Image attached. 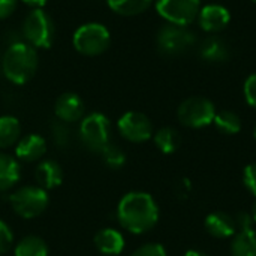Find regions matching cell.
I'll list each match as a JSON object with an SVG mask.
<instances>
[{
    "mask_svg": "<svg viewBox=\"0 0 256 256\" xmlns=\"http://www.w3.org/2000/svg\"><path fill=\"white\" fill-rule=\"evenodd\" d=\"M48 246L46 243L36 236L24 237L14 250L15 256H48Z\"/></svg>",
    "mask_w": 256,
    "mask_h": 256,
    "instance_id": "obj_24",
    "label": "cell"
},
{
    "mask_svg": "<svg viewBox=\"0 0 256 256\" xmlns=\"http://www.w3.org/2000/svg\"><path fill=\"white\" fill-rule=\"evenodd\" d=\"M216 129L225 135H236L242 130V118L237 112L230 110H222L216 112L213 120Z\"/></svg>",
    "mask_w": 256,
    "mask_h": 256,
    "instance_id": "obj_22",
    "label": "cell"
},
{
    "mask_svg": "<svg viewBox=\"0 0 256 256\" xmlns=\"http://www.w3.org/2000/svg\"><path fill=\"white\" fill-rule=\"evenodd\" d=\"M117 219L126 231L144 234L153 230L159 220L158 202L147 192H129L118 202Z\"/></svg>",
    "mask_w": 256,
    "mask_h": 256,
    "instance_id": "obj_1",
    "label": "cell"
},
{
    "mask_svg": "<svg viewBox=\"0 0 256 256\" xmlns=\"http://www.w3.org/2000/svg\"><path fill=\"white\" fill-rule=\"evenodd\" d=\"M252 2H254V3H256V0H252Z\"/></svg>",
    "mask_w": 256,
    "mask_h": 256,
    "instance_id": "obj_37",
    "label": "cell"
},
{
    "mask_svg": "<svg viewBox=\"0 0 256 256\" xmlns=\"http://www.w3.org/2000/svg\"><path fill=\"white\" fill-rule=\"evenodd\" d=\"M183 256H208L207 254H204V252H201V250H195V249H192V250H188L186 254Z\"/></svg>",
    "mask_w": 256,
    "mask_h": 256,
    "instance_id": "obj_34",
    "label": "cell"
},
{
    "mask_svg": "<svg viewBox=\"0 0 256 256\" xmlns=\"http://www.w3.org/2000/svg\"><path fill=\"white\" fill-rule=\"evenodd\" d=\"M231 21L230 10L222 4H207L201 8L198 14L200 27L207 33H219L222 32Z\"/></svg>",
    "mask_w": 256,
    "mask_h": 256,
    "instance_id": "obj_11",
    "label": "cell"
},
{
    "mask_svg": "<svg viewBox=\"0 0 256 256\" xmlns=\"http://www.w3.org/2000/svg\"><path fill=\"white\" fill-rule=\"evenodd\" d=\"M231 255L256 256V231L254 228L246 231H238L234 236L231 244Z\"/></svg>",
    "mask_w": 256,
    "mask_h": 256,
    "instance_id": "obj_19",
    "label": "cell"
},
{
    "mask_svg": "<svg viewBox=\"0 0 256 256\" xmlns=\"http://www.w3.org/2000/svg\"><path fill=\"white\" fill-rule=\"evenodd\" d=\"M158 50L166 57H176L189 51L195 45V33L188 26L166 24L156 38Z\"/></svg>",
    "mask_w": 256,
    "mask_h": 256,
    "instance_id": "obj_7",
    "label": "cell"
},
{
    "mask_svg": "<svg viewBox=\"0 0 256 256\" xmlns=\"http://www.w3.org/2000/svg\"><path fill=\"white\" fill-rule=\"evenodd\" d=\"M45 152H46V141L36 134H30L21 138L15 148L16 158L24 162L39 160L45 154Z\"/></svg>",
    "mask_w": 256,
    "mask_h": 256,
    "instance_id": "obj_14",
    "label": "cell"
},
{
    "mask_svg": "<svg viewBox=\"0 0 256 256\" xmlns=\"http://www.w3.org/2000/svg\"><path fill=\"white\" fill-rule=\"evenodd\" d=\"M243 92H244L246 102L256 110V72L248 76V80L244 81Z\"/></svg>",
    "mask_w": 256,
    "mask_h": 256,
    "instance_id": "obj_30",
    "label": "cell"
},
{
    "mask_svg": "<svg viewBox=\"0 0 256 256\" xmlns=\"http://www.w3.org/2000/svg\"><path fill=\"white\" fill-rule=\"evenodd\" d=\"M156 10L170 24L189 26L198 18L201 0H158Z\"/></svg>",
    "mask_w": 256,
    "mask_h": 256,
    "instance_id": "obj_9",
    "label": "cell"
},
{
    "mask_svg": "<svg viewBox=\"0 0 256 256\" xmlns=\"http://www.w3.org/2000/svg\"><path fill=\"white\" fill-rule=\"evenodd\" d=\"M94 246L100 254L106 256L120 255L124 249V237L114 228L100 230L94 237Z\"/></svg>",
    "mask_w": 256,
    "mask_h": 256,
    "instance_id": "obj_16",
    "label": "cell"
},
{
    "mask_svg": "<svg viewBox=\"0 0 256 256\" xmlns=\"http://www.w3.org/2000/svg\"><path fill=\"white\" fill-rule=\"evenodd\" d=\"M243 184L249 194L256 198V162L249 164L243 171Z\"/></svg>",
    "mask_w": 256,
    "mask_h": 256,
    "instance_id": "obj_27",
    "label": "cell"
},
{
    "mask_svg": "<svg viewBox=\"0 0 256 256\" xmlns=\"http://www.w3.org/2000/svg\"><path fill=\"white\" fill-rule=\"evenodd\" d=\"M120 135L130 142H146L153 136V124L150 118L138 111L123 114L117 123Z\"/></svg>",
    "mask_w": 256,
    "mask_h": 256,
    "instance_id": "obj_10",
    "label": "cell"
},
{
    "mask_svg": "<svg viewBox=\"0 0 256 256\" xmlns=\"http://www.w3.org/2000/svg\"><path fill=\"white\" fill-rule=\"evenodd\" d=\"M132 256H168L165 248L159 243H147L138 248Z\"/></svg>",
    "mask_w": 256,
    "mask_h": 256,
    "instance_id": "obj_28",
    "label": "cell"
},
{
    "mask_svg": "<svg viewBox=\"0 0 256 256\" xmlns=\"http://www.w3.org/2000/svg\"><path fill=\"white\" fill-rule=\"evenodd\" d=\"M110 30L99 22H87L74 33V46L82 56H99L108 50Z\"/></svg>",
    "mask_w": 256,
    "mask_h": 256,
    "instance_id": "obj_5",
    "label": "cell"
},
{
    "mask_svg": "<svg viewBox=\"0 0 256 256\" xmlns=\"http://www.w3.org/2000/svg\"><path fill=\"white\" fill-rule=\"evenodd\" d=\"M153 138H154L156 147L165 154H172L174 152H177L182 142L180 134L174 128H168V126L159 129Z\"/></svg>",
    "mask_w": 256,
    "mask_h": 256,
    "instance_id": "obj_21",
    "label": "cell"
},
{
    "mask_svg": "<svg viewBox=\"0 0 256 256\" xmlns=\"http://www.w3.org/2000/svg\"><path fill=\"white\" fill-rule=\"evenodd\" d=\"M216 112V106L210 99L202 96H192L180 104L177 117L183 126L201 129L213 123Z\"/></svg>",
    "mask_w": 256,
    "mask_h": 256,
    "instance_id": "obj_4",
    "label": "cell"
},
{
    "mask_svg": "<svg viewBox=\"0 0 256 256\" xmlns=\"http://www.w3.org/2000/svg\"><path fill=\"white\" fill-rule=\"evenodd\" d=\"M254 136H255V140H256V128H255V130H254Z\"/></svg>",
    "mask_w": 256,
    "mask_h": 256,
    "instance_id": "obj_36",
    "label": "cell"
},
{
    "mask_svg": "<svg viewBox=\"0 0 256 256\" xmlns=\"http://www.w3.org/2000/svg\"><path fill=\"white\" fill-rule=\"evenodd\" d=\"M250 214H252V219H254V222L256 224V201L254 202V206H252V212H250Z\"/></svg>",
    "mask_w": 256,
    "mask_h": 256,
    "instance_id": "obj_35",
    "label": "cell"
},
{
    "mask_svg": "<svg viewBox=\"0 0 256 256\" xmlns=\"http://www.w3.org/2000/svg\"><path fill=\"white\" fill-rule=\"evenodd\" d=\"M108 6L118 15L134 16L146 12L153 0H106Z\"/></svg>",
    "mask_w": 256,
    "mask_h": 256,
    "instance_id": "obj_23",
    "label": "cell"
},
{
    "mask_svg": "<svg viewBox=\"0 0 256 256\" xmlns=\"http://www.w3.org/2000/svg\"><path fill=\"white\" fill-rule=\"evenodd\" d=\"M22 2H24L27 6H32V8L34 9V8H42L48 0H22Z\"/></svg>",
    "mask_w": 256,
    "mask_h": 256,
    "instance_id": "obj_33",
    "label": "cell"
},
{
    "mask_svg": "<svg viewBox=\"0 0 256 256\" xmlns=\"http://www.w3.org/2000/svg\"><path fill=\"white\" fill-rule=\"evenodd\" d=\"M9 201L14 212L24 219L38 218L45 212L50 202L46 190L39 186H22L12 192Z\"/></svg>",
    "mask_w": 256,
    "mask_h": 256,
    "instance_id": "obj_6",
    "label": "cell"
},
{
    "mask_svg": "<svg viewBox=\"0 0 256 256\" xmlns=\"http://www.w3.org/2000/svg\"><path fill=\"white\" fill-rule=\"evenodd\" d=\"M22 33L27 44L33 48H50L56 38V27L51 16L42 8H34L24 20Z\"/></svg>",
    "mask_w": 256,
    "mask_h": 256,
    "instance_id": "obj_3",
    "label": "cell"
},
{
    "mask_svg": "<svg viewBox=\"0 0 256 256\" xmlns=\"http://www.w3.org/2000/svg\"><path fill=\"white\" fill-rule=\"evenodd\" d=\"M34 177H36L39 188L50 190V189H56L62 184L63 171H62V166L56 160L46 159V160H42L36 166Z\"/></svg>",
    "mask_w": 256,
    "mask_h": 256,
    "instance_id": "obj_15",
    "label": "cell"
},
{
    "mask_svg": "<svg viewBox=\"0 0 256 256\" xmlns=\"http://www.w3.org/2000/svg\"><path fill=\"white\" fill-rule=\"evenodd\" d=\"M206 230L212 237L216 238H230L237 234L236 220L231 214L225 212H213L206 218Z\"/></svg>",
    "mask_w": 256,
    "mask_h": 256,
    "instance_id": "obj_13",
    "label": "cell"
},
{
    "mask_svg": "<svg viewBox=\"0 0 256 256\" xmlns=\"http://www.w3.org/2000/svg\"><path fill=\"white\" fill-rule=\"evenodd\" d=\"M236 220V226H237V232L238 231H246V230H252L254 228V219H252V214L248 213V212H240L236 214L234 218Z\"/></svg>",
    "mask_w": 256,
    "mask_h": 256,
    "instance_id": "obj_31",
    "label": "cell"
},
{
    "mask_svg": "<svg viewBox=\"0 0 256 256\" xmlns=\"http://www.w3.org/2000/svg\"><path fill=\"white\" fill-rule=\"evenodd\" d=\"M100 154H102L104 164L108 168H111V170H120L126 164V154H124V152L118 146H116V144H111L110 142L100 152Z\"/></svg>",
    "mask_w": 256,
    "mask_h": 256,
    "instance_id": "obj_25",
    "label": "cell"
},
{
    "mask_svg": "<svg viewBox=\"0 0 256 256\" xmlns=\"http://www.w3.org/2000/svg\"><path fill=\"white\" fill-rule=\"evenodd\" d=\"M110 120L102 112H92L81 120L80 140L93 153H100L110 144Z\"/></svg>",
    "mask_w": 256,
    "mask_h": 256,
    "instance_id": "obj_8",
    "label": "cell"
},
{
    "mask_svg": "<svg viewBox=\"0 0 256 256\" xmlns=\"http://www.w3.org/2000/svg\"><path fill=\"white\" fill-rule=\"evenodd\" d=\"M2 69L4 76L14 84L28 82L38 69V52L26 42H15L3 54Z\"/></svg>",
    "mask_w": 256,
    "mask_h": 256,
    "instance_id": "obj_2",
    "label": "cell"
},
{
    "mask_svg": "<svg viewBox=\"0 0 256 256\" xmlns=\"http://www.w3.org/2000/svg\"><path fill=\"white\" fill-rule=\"evenodd\" d=\"M84 102L76 93H63L56 100V116L63 123H75L84 116Z\"/></svg>",
    "mask_w": 256,
    "mask_h": 256,
    "instance_id": "obj_12",
    "label": "cell"
},
{
    "mask_svg": "<svg viewBox=\"0 0 256 256\" xmlns=\"http://www.w3.org/2000/svg\"><path fill=\"white\" fill-rule=\"evenodd\" d=\"M51 134H52V140L58 146V147H66L69 144V140H70V130L68 128V123H63V122H56L52 123V128H51Z\"/></svg>",
    "mask_w": 256,
    "mask_h": 256,
    "instance_id": "obj_26",
    "label": "cell"
},
{
    "mask_svg": "<svg viewBox=\"0 0 256 256\" xmlns=\"http://www.w3.org/2000/svg\"><path fill=\"white\" fill-rule=\"evenodd\" d=\"M21 135V124L12 116H2L0 117V148L12 147L20 141Z\"/></svg>",
    "mask_w": 256,
    "mask_h": 256,
    "instance_id": "obj_20",
    "label": "cell"
},
{
    "mask_svg": "<svg viewBox=\"0 0 256 256\" xmlns=\"http://www.w3.org/2000/svg\"><path fill=\"white\" fill-rule=\"evenodd\" d=\"M14 243V236L10 228L8 226V224H4L0 219V255L9 252V249L12 248Z\"/></svg>",
    "mask_w": 256,
    "mask_h": 256,
    "instance_id": "obj_29",
    "label": "cell"
},
{
    "mask_svg": "<svg viewBox=\"0 0 256 256\" xmlns=\"http://www.w3.org/2000/svg\"><path fill=\"white\" fill-rule=\"evenodd\" d=\"M21 177V168L15 158L0 153V192L12 189Z\"/></svg>",
    "mask_w": 256,
    "mask_h": 256,
    "instance_id": "obj_18",
    "label": "cell"
},
{
    "mask_svg": "<svg viewBox=\"0 0 256 256\" xmlns=\"http://www.w3.org/2000/svg\"><path fill=\"white\" fill-rule=\"evenodd\" d=\"M200 56L204 62L208 63H222L226 62L231 56L228 44L219 36H208L200 45Z\"/></svg>",
    "mask_w": 256,
    "mask_h": 256,
    "instance_id": "obj_17",
    "label": "cell"
},
{
    "mask_svg": "<svg viewBox=\"0 0 256 256\" xmlns=\"http://www.w3.org/2000/svg\"><path fill=\"white\" fill-rule=\"evenodd\" d=\"M18 0H0V20L10 16L16 8Z\"/></svg>",
    "mask_w": 256,
    "mask_h": 256,
    "instance_id": "obj_32",
    "label": "cell"
}]
</instances>
